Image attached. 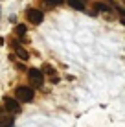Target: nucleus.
<instances>
[{
    "label": "nucleus",
    "mask_w": 125,
    "mask_h": 127,
    "mask_svg": "<svg viewBox=\"0 0 125 127\" xmlns=\"http://www.w3.org/2000/svg\"><path fill=\"white\" fill-rule=\"evenodd\" d=\"M44 72H46V74H50V76H53L55 70H53V66H50V64H44Z\"/></svg>",
    "instance_id": "11"
},
{
    "label": "nucleus",
    "mask_w": 125,
    "mask_h": 127,
    "mask_svg": "<svg viewBox=\"0 0 125 127\" xmlns=\"http://www.w3.org/2000/svg\"><path fill=\"white\" fill-rule=\"evenodd\" d=\"M28 76H29V81H31L33 87H42V85H44V74H42V70L29 68L28 70Z\"/></svg>",
    "instance_id": "2"
},
{
    "label": "nucleus",
    "mask_w": 125,
    "mask_h": 127,
    "mask_svg": "<svg viewBox=\"0 0 125 127\" xmlns=\"http://www.w3.org/2000/svg\"><path fill=\"white\" fill-rule=\"evenodd\" d=\"M26 17H28V20L31 24H41L42 19H44V15H42L41 9H33V7H29L28 11H26Z\"/></svg>",
    "instance_id": "3"
},
{
    "label": "nucleus",
    "mask_w": 125,
    "mask_h": 127,
    "mask_svg": "<svg viewBox=\"0 0 125 127\" xmlns=\"http://www.w3.org/2000/svg\"><path fill=\"white\" fill-rule=\"evenodd\" d=\"M68 4H70L74 9H77V11H83L85 9V2H83V0H68Z\"/></svg>",
    "instance_id": "5"
},
{
    "label": "nucleus",
    "mask_w": 125,
    "mask_h": 127,
    "mask_svg": "<svg viewBox=\"0 0 125 127\" xmlns=\"http://www.w3.org/2000/svg\"><path fill=\"white\" fill-rule=\"evenodd\" d=\"M15 50H17V55H19V59H22V61H26V59H29V54H28V52L24 50V48L17 46Z\"/></svg>",
    "instance_id": "6"
},
{
    "label": "nucleus",
    "mask_w": 125,
    "mask_h": 127,
    "mask_svg": "<svg viewBox=\"0 0 125 127\" xmlns=\"http://www.w3.org/2000/svg\"><path fill=\"white\" fill-rule=\"evenodd\" d=\"M96 9H100V11H110V7L107 6V4H96Z\"/></svg>",
    "instance_id": "10"
},
{
    "label": "nucleus",
    "mask_w": 125,
    "mask_h": 127,
    "mask_svg": "<svg viewBox=\"0 0 125 127\" xmlns=\"http://www.w3.org/2000/svg\"><path fill=\"white\" fill-rule=\"evenodd\" d=\"M13 122H15V120H13V118L9 116V118H2V120H0V127H13Z\"/></svg>",
    "instance_id": "7"
},
{
    "label": "nucleus",
    "mask_w": 125,
    "mask_h": 127,
    "mask_svg": "<svg viewBox=\"0 0 125 127\" xmlns=\"http://www.w3.org/2000/svg\"><path fill=\"white\" fill-rule=\"evenodd\" d=\"M4 109L9 111V112H19L20 111V103H19V99L6 96V98H4Z\"/></svg>",
    "instance_id": "4"
},
{
    "label": "nucleus",
    "mask_w": 125,
    "mask_h": 127,
    "mask_svg": "<svg viewBox=\"0 0 125 127\" xmlns=\"http://www.w3.org/2000/svg\"><path fill=\"white\" fill-rule=\"evenodd\" d=\"M15 32H17V35H24L26 33V26H22V24H19L15 28Z\"/></svg>",
    "instance_id": "9"
},
{
    "label": "nucleus",
    "mask_w": 125,
    "mask_h": 127,
    "mask_svg": "<svg viewBox=\"0 0 125 127\" xmlns=\"http://www.w3.org/2000/svg\"><path fill=\"white\" fill-rule=\"evenodd\" d=\"M48 6H61V4L64 2V0H44Z\"/></svg>",
    "instance_id": "8"
},
{
    "label": "nucleus",
    "mask_w": 125,
    "mask_h": 127,
    "mask_svg": "<svg viewBox=\"0 0 125 127\" xmlns=\"http://www.w3.org/2000/svg\"><path fill=\"white\" fill-rule=\"evenodd\" d=\"M15 94H17V99H20V101H24V103L33 101V98H35V92H33L31 87H19V89L15 90Z\"/></svg>",
    "instance_id": "1"
}]
</instances>
